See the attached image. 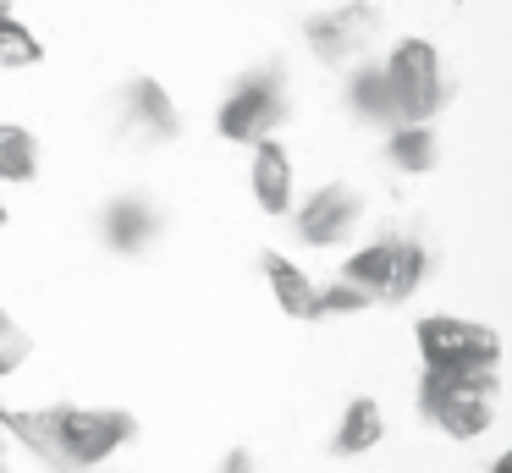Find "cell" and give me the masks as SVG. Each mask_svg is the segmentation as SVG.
Wrapping results in <instances>:
<instances>
[{
	"instance_id": "6da1fadb",
	"label": "cell",
	"mask_w": 512,
	"mask_h": 473,
	"mask_svg": "<svg viewBox=\"0 0 512 473\" xmlns=\"http://www.w3.org/2000/svg\"><path fill=\"white\" fill-rule=\"evenodd\" d=\"M12 440L34 451L45 468L83 473V468H105L116 451L133 446L138 413H127V407H89V402L12 407Z\"/></svg>"
},
{
	"instance_id": "7a4b0ae2",
	"label": "cell",
	"mask_w": 512,
	"mask_h": 473,
	"mask_svg": "<svg viewBox=\"0 0 512 473\" xmlns=\"http://www.w3.org/2000/svg\"><path fill=\"white\" fill-rule=\"evenodd\" d=\"M287 121H292V83H287V66L281 61H265L254 72H243L226 88L221 110H215V132L226 143H243V149L270 143Z\"/></svg>"
},
{
	"instance_id": "3957f363",
	"label": "cell",
	"mask_w": 512,
	"mask_h": 473,
	"mask_svg": "<svg viewBox=\"0 0 512 473\" xmlns=\"http://www.w3.org/2000/svg\"><path fill=\"white\" fill-rule=\"evenodd\" d=\"M380 77H386V99H391L397 127H435V116L452 99V77H446V61L430 39H397Z\"/></svg>"
},
{
	"instance_id": "277c9868",
	"label": "cell",
	"mask_w": 512,
	"mask_h": 473,
	"mask_svg": "<svg viewBox=\"0 0 512 473\" xmlns=\"http://www.w3.org/2000/svg\"><path fill=\"white\" fill-rule=\"evenodd\" d=\"M419 413L446 440H479L501 418V374H424Z\"/></svg>"
},
{
	"instance_id": "5b68a950",
	"label": "cell",
	"mask_w": 512,
	"mask_h": 473,
	"mask_svg": "<svg viewBox=\"0 0 512 473\" xmlns=\"http://www.w3.org/2000/svg\"><path fill=\"white\" fill-rule=\"evenodd\" d=\"M424 374H501V336L463 314H424L413 325Z\"/></svg>"
},
{
	"instance_id": "8992f818",
	"label": "cell",
	"mask_w": 512,
	"mask_h": 473,
	"mask_svg": "<svg viewBox=\"0 0 512 473\" xmlns=\"http://www.w3.org/2000/svg\"><path fill=\"white\" fill-rule=\"evenodd\" d=\"M386 33V11L375 0H342V6H325L314 17H303V44H309L314 61L325 66H353Z\"/></svg>"
},
{
	"instance_id": "52a82bcc",
	"label": "cell",
	"mask_w": 512,
	"mask_h": 473,
	"mask_svg": "<svg viewBox=\"0 0 512 473\" xmlns=\"http://www.w3.org/2000/svg\"><path fill=\"white\" fill-rule=\"evenodd\" d=\"M116 138L133 149H166L182 138V110L160 77H127L116 94Z\"/></svg>"
},
{
	"instance_id": "ba28073f",
	"label": "cell",
	"mask_w": 512,
	"mask_h": 473,
	"mask_svg": "<svg viewBox=\"0 0 512 473\" xmlns=\"http://www.w3.org/2000/svg\"><path fill=\"white\" fill-rule=\"evenodd\" d=\"M364 215H369V204L353 182H325L292 209V231H298L303 248H342V242L358 237Z\"/></svg>"
},
{
	"instance_id": "9c48e42d",
	"label": "cell",
	"mask_w": 512,
	"mask_h": 473,
	"mask_svg": "<svg viewBox=\"0 0 512 473\" xmlns=\"http://www.w3.org/2000/svg\"><path fill=\"white\" fill-rule=\"evenodd\" d=\"M160 237H166V215L155 209V198L116 193L111 204L100 209V242L116 253V259H144Z\"/></svg>"
},
{
	"instance_id": "30bf717a",
	"label": "cell",
	"mask_w": 512,
	"mask_h": 473,
	"mask_svg": "<svg viewBox=\"0 0 512 473\" xmlns=\"http://www.w3.org/2000/svg\"><path fill=\"white\" fill-rule=\"evenodd\" d=\"M248 193H254V204L265 209V215H292V193H298V165H292V154L281 149L276 138L259 143L254 160H248Z\"/></svg>"
},
{
	"instance_id": "8fae6325",
	"label": "cell",
	"mask_w": 512,
	"mask_h": 473,
	"mask_svg": "<svg viewBox=\"0 0 512 473\" xmlns=\"http://www.w3.org/2000/svg\"><path fill=\"white\" fill-rule=\"evenodd\" d=\"M259 270H265V281H270V297H276V308L287 319H298V325H309L314 319V275L303 270L292 253H276V248H265L259 253Z\"/></svg>"
},
{
	"instance_id": "7c38bea8",
	"label": "cell",
	"mask_w": 512,
	"mask_h": 473,
	"mask_svg": "<svg viewBox=\"0 0 512 473\" xmlns=\"http://www.w3.org/2000/svg\"><path fill=\"white\" fill-rule=\"evenodd\" d=\"M380 440H386V407H380V396H353V402L342 407V418H336L331 451L336 457H364Z\"/></svg>"
},
{
	"instance_id": "4fadbf2b",
	"label": "cell",
	"mask_w": 512,
	"mask_h": 473,
	"mask_svg": "<svg viewBox=\"0 0 512 473\" xmlns=\"http://www.w3.org/2000/svg\"><path fill=\"white\" fill-rule=\"evenodd\" d=\"M391 264H397V237H369L364 248H353L342 259V281H353L358 292H369L375 303H386V286H391Z\"/></svg>"
},
{
	"instance_id": "5bb4252c",
	"label": "cell",
	"mask_w": 512,
	"mask_h": 473,
	"mask_svg": "<svg viewBox=\"0 0 512 473\" xmlns=\"http://www.w3.org/2000/svg\"><path fill=\"white\" fill-rule=\"evenodd\" d=\"M386 160L397 165L402 176H430L441 165V138L435 127H391L386 132Z\"/></svg>"
},
{
	"instance_id": "9a60e30c",
	"label": "cell",
	"mask_w": 512,
	"mask_h": 473,
	"mask_svg": "<svg viewBox=\"0 0 512 473\" xmlns=\"http://www.w3.org/2000/svg\"><path fill=\"white\" fill-rule=\"evenodd\" d=\"M39 176V138L17 121H0V182L28 187Z\"/></svg>"
},
{
	"instance_id": "2e32d148",
	"label": "cell",
	"mask_w": 512,
	"mask_h": 473,
	"mask_svg": "<svg viewBox=\"0 0 512 473\" xmlns=\"http://www.w3.org/2000/svg\"><path fill=\"white\" fill-rule=\"evenodd\" d=\"M424 275H430V248H424L419 237H397V264H391L386 303H408V297L424 286Z\"/></svg>"
},
{
	"instance_id": "e0dca14e",
	"label": "cell",
	"mask_w": 512,
	"mask_h": 473,
	"mask_svg": "<svg viewBox=\"0 0 512 473\" xmlns=\"http://www.w3.org/2000/svg\"><path fill=\"white\" fill-rule=\"evenodd\" d=\"M39 61H45V39L28 22L17 17L0 22V72H23V66H39Z\"/></svg>"
},
{
	"instance_id": "ac0fdd59",
	"label": "cell",
	"mask_w": 512,
	"mask_h": 473,
	"mask_svg": "<svg viewBox=\"0 0 512 473\" xmlns=\"http://www.w3.org/2000/svg\"><path fill=\"white\" fill-rule=\"evenodd\" d=\"M353 110H358V121H369V127H397L391 121V99H386V77H380V66H364V72L353 77Z\"/></svg>"
},
{
	"instance_id": "d6986e66",
	"label": "cell",
	"mask_w": 512,
	"mask_h": 473,
	"mask_svg": "<svg viewBox=\"0 0 512 473\" xmlns=\"http://www.w3.org/2000/svg\"><path fill=\"white\" fill-rule=\"evenodd\" d=\"M364 308H375V297L358 292L353 281H320L314 286V319H342V314H364Z\"/></svg>"
},
{
	"instance_id": "ffe728a7",
	"label": "cell",
	"mask_w": 512,
	"mask_h": 473,
	"mask_svg": "<svg viewBox=\"0 0 512 473\" xmlns=\"http://www.w3.org/2000/svg\"><path fill=\"white\" fill-rule=\"evenodd\" d=\"M28 352H34L28 330L17 325V314H12V308H0V380H12V374L28 363Z\"/></svg>"
},
{
	"instance_id": "44dd1931",
	"label": "cell",
	"mask_w": 512,
	"mask_h": 473,
	"mask_svg": "<svg viewBox=\"0 0 512 473\" xmlns=\"http://www.w3.org/2000/svg\"><path fill=\"white\" fill-rule=\"evenodd\" d=\"M221 473H259L254 451H248V446H232V451H226V462H221Z\"/></svg>"
},
{
	"instance_id": "7402d4cb",
	"label": "cell",
	"mask_w": 512,
	"mask_h": 473,
	"mask_svg": "<svg viewBox=\"0 0 512 473\" xmlns=\"http://www.w3.org/2000/svg\"><path fill=\"white\" fill-rule=\"evenodd\" d=\"M17 440H12V407L0 402V462H6V451H12Z\"/></svg>"
},
{
	"instance_id": "603a6c76",
	"label": "cell",
	"mask_w": 512,
	"mask_h": 473,
	"mask_svg": "<svg viewBox=\"0 0 512 473\" xmlns=\"http://www.w3.org/2000/svg\"><path fill=\"white\" fill-rule=\"evenodd\" d=\"M490 473H512V457H507V451H501V457L490 462Z\"/></svg>"
},
{
	"instance_id": "cb8c5ba5",
	"label": "cell",
	"mask_w": 512,
	"mask_h": 473,
	"mask_svg": "<svg viewBox=\"0 0 512 473\" xmlns=\"http://www.w3.org/2000/svg\"><path fill=\"white\" fill-rule=\"evenodd\" d=\"M6 17H12V0H0V22H6Z\"/></svg>"
},
{
	"instance_id": "d4e9b609",
	"label": "cell",
	"mask_w": 512,
	"mask_h": 473,
	"mask_svg": "<svg viewBox=\"0 0 512 473\" xmlns=\"http://www.w3.org/2000/svg\"><path fill=\"white\" fill-rule=\"evenodd\" d=\"M83 473H111V468H83Z\"/></svg>"
},
{
	"instance_id": "484cf974",
	"label": "cell",
	"mask_w": 512,
	"mask_h": 473,
	"mask_svg": "<svg viewBox=\"0 0 512 473\" xmlns=\"http://www.w3.org/2000/svg\"><path fill=\"white\" fill-rule=\"evenodd\" d=\"M0 226H6V204H0Z\"/></svg>"
},
{
	"instance_id": "4316f807",
	"label": "cell",
	"mask_w": 512,
	"mask_h": 473,
	"mask_svg": "<svg viewBox=\"0 0 512 473\" xmlns=\"http://www.w3.org/2000/svg\"><path fill=\"white\" fill-rule=\"evenodd\" d=\"M452 6H463V0H452Z\"/></svg>"
},
{
	"instance_id": "83f0119b",
	"label": "cell",
	"mask_w": 512,
	"mask_h": 473,
	"mask_svg": "<svg viewBox=\"0 0 512 473\" xmlns=\"http://www.w3.org/2000/svg\"><path fill=\"white\" fill-rule=\"evenodd\" d=\"M0 473H6V462H0Z\"/></svg>"
}]
</instances>
